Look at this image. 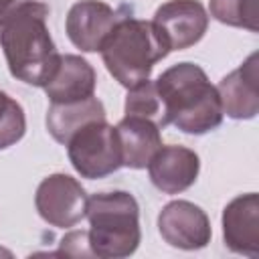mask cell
Listing matches in <instances>:
<instances>
[{"instance_id":"6da1fadb","label":"cell","mask_w":259,"mask_h":259,"mask_svg":"<svg viewBox=\"0 0 259 259\" xmlns=\"http://www.w3.org/2000/svg\"><path fill=\"white\" fill-rule=\"evenodd\" d=\"M49 6L38 0L16 2L0 16V49L14 79L45 87L61 53L47 26Z\"/></svg>"},{"instance_id":"7a4b0ae2","label":"cell","mask_w":259,"mask_h":259,"mask_svg":"<svg viewBox=\"0 0 259 259\" xmlns=\"http://www.w3.org/2000/svg\"><path fill=\"white\" fill-rule=\"evenodd\" d=\"M154 83L164 109V125L202 136L223 123L219 91L196 63H176L162 71Z\"/></svg>"},{"instance_id":"3957f363","label":"cell","mask_w":259,"mask_h":259,"mask_svg":"<svg viewBox=\"0 0 259 259\" xmlns=\"http://www.w3.org/2000/svg\"><path fill=\"white\" fill-rule=\"evenodd\" d=\"M99 53L107 73L119 85L130 89L150 79L154 65L166 59L170 49L158 34L152 20L119 16Z\"/></svg>"},{"instance_id":"277c9868","label":"cell","mask_w":259,"mask_h":259,"mask_svg":"<svg viewBox=\"0 0 259 259\" xmlns=\"http://www.w3.org/2000/svg\"><path fill=\"white\" fill-rule=\"evenodd\" d=\"M89 247L93 257L123 259L136 253L142 241L140 206L132 192L111 190L87 198Z\"/></svg>"},{"instance_id":"5b68a950","label":"cell","mask_w":259,"mask_h":259,"mask_svg":"<svg viewBox=\"0 0 259 259\" xmlns=\"http://www.w3.org/2000/svg\"><path fill=\"white\" fill-rule=\"evenodd\" d=\"M65 146L71 166L83 178H105L123 166L117 130L115 125L107 123V119L85 123L69 138Z\"/></svg>"},{"instance_id":"8992f818","label":"cell","mask_w":259,"mask_h":259,"mask_svg":"<svg viewBox=\"0 0 259 259\" xmlns=\"http://www.w3.org/2000/svg\"><path fill=\"white\" fill-rule=\"evenodd\" d=\"M87 194L81 182L69 174L57 172L40 180L34 206L38 217L57 229H71L87 212Z\"/></svg>"},{"instance_id":"52a82bcc","label":"cell","mask_w":259,"mask_h":259,"mask_svg":"<svg viewBox=\"0 0 259 259\" xmlns=\"http://www.w3.org/2000/svg\"><path fill=\"white\" fill-rule=\"evenodd\" d=\"M152 24L172 51L196 45L208 28V12L198 0H168L156 8Z\"/></svg>"},{"instance_id":"ba28073f","label":"cell","mask_w":259,"mask_h":259,"mask_svg":"<svg viewBox=\"0 0 259 259\" xmlns=\"http://www.w3.org/2000/svg\"><path fill=\"white\" fill-rule=\"evenodd\" d=\"M160 237L176 249L198 251L210 243L212 229L206 212L190 200H172L158 214Z\"/></svg>"},{"instance_id":"9c48e42d","label":"cell","mask_w":259,"mask_h":259,"mask_svg":"<svg viewBox=\"0 0 259 259\" xmlns=\"http://www.w3.org/2000/svg\"><path fill=\"white\" fill-rule=\"evenodd\" d=\"M119 20L117 12L101 0L75 2L65 18V30L69 40L83 53H97Z\"/></svg>"},{"instance_id":"30bf717a","label":"cell","mask_w":259,"mask_h":259,"mask_svg":"<svg viewBox=\"0 0 259 259\" xmlns=\"http://www.w3.org/2000/svg\"><path fill=\"white\" fill-rule=\"evenodd\" d=\"M223 113L231 119H253L259 113V55L251 53L217 85Z\"/></svg>"},{"instance_id":"8fae6325","label":"cell","mask_w":259,"mask_h":259,"mask_svg":"<svg viewBox=\"0 0 259 259\" xmlns=\"http://www.w3.org/2000/svg\"><path fill=\"white\" fill-rule=\"evenodd\" d=\"M223 239L229 251L259 257V196L247 192L235 196L223 208Z\"/></svg>"},{"instance_id":"7c38bea8","label":"cell","mask_w":259,"mask_h":259,"mask_svg":"<svg viewBox=\"0 0 259 259\" xmlns=\"http://www.w3.org/2000/svg\"><path fill=\"white\" fill-rule=\"evenodd\" d=\"M152 184L164 194H180L188 190L200 172V158L186 146H160L148 162Z\"/></svg>"},{"instance_id":"4fadbf2b","label":"cell","mask_w":259,"mask_h":259,"mask_svg":"<svg viewBox=\"0 0 259 259\" xmlns=\"http://www.w3.org/2000/svg\"><path fill=\"white\" fill-rule=\"evenodd\" d=\"M95 85L97 75L89 61L79 55H61L42 89L51 103H69L91 97L95 93Z\"/></svg>"},{"instance_id":"5bb4252c","label":"cell","mask_w":259,"mask_h":259,"mask_svg":"<svg viewBox=\"0 0 259 259\" xmlns=\"http://www.w3.org/2000/svg\"><path fill=\"white\" fill-rule=\"evenodd\" d=\"M117 138L121 146V164L132 170H142L148 166L152 156L162 146L160 125L146 117L125 115L117 125Z\"/></svg>"},{"instance_id":"9a60e30c","label":"cell","mask_w":259,"mask_h":259,"mask_svg":"<svg viewBox=\"0 0 259 259\" xmlns=\"http://www.w3.org/2000/svg\"><path fill=\"white\" fill-rule=\"evenodd\" d=\"M105 107L95 95L69 103H51L47 111V130L55 142L65 146L79 127L95 119H105Z\"/></svg>"},{"instance_id":"2e32d148","label":"cell","mask_w":259,"mask_h":259,"mask_svg":"<svg viewBox=\"0 0 259 259\" xmlns=\"http://www.w3.org/2000/svg\"><path fill=\"white\" fill-rule=\"evenodd\" d=\"M259 0H210V16L227 26L247 28L251 32L259 30Z\"/></svg>"},{"instance_id":"e0dca14e","label":"cell","mask_w":259,"mask_h":259,"mask_svg":"<svg viewBox=\"0 0 259 259\" xmlns=\"http://www.w3.org/2000/svg\"><path fill=\"white\" fill-rule=\"evenodd\" d=\"M125 115H136V117H146L152 119L154 123H158L160 127L164 125V109H162V101L158 97L156 91V83L146 79L134 87L127 89L125 95Z\"/></svg>"},{"instance_id":"ac0fdd59","label":"cell","mask_w":259,"mask_h":259,"mask_svg":"<svg viewBox=\"0 0 259 259\" xmlns=\"http://www.w3.org/2000/svg\"><path fill=\"white\" fill-rule=\"evenodd\" d=\"M26 134V117L22 105L0 89V150H6Z\"/></svg>"},{"instance_id":"d6986e66","label":"cell","mask_w":259,"mask_h":259,"mask_svg":"<svg viewBox=\"0 0 259 259\" xmlns=\"http://www.w3.org/2000/svg\"><path fill=\"white\" fill-rule=\"evenodd\" d=\"M59 255H69V257H93L91 247H89L87 231H69V233L61 239Z\"/></svg>"},{"instance_id":"ffe728a7","label":"cell","mask_w":259,"mask_h":259,"mask_svg":"<svg viewBox=\"0 0 259 259\" xmlns=\"http://www.w3.org/2000/svg\"><path fill=\"white\" fill-rule=\"evenodd\" d=\"M16 2H18V0H0V16H2L6 10H10Z\"/></svg>"},{"instance_id":"44dd1931","label":"cell","mask_w":259,"mask_h":259,"mask_svg":"<svg viewBox=\"0 0 259 259\" xmlns=\"http://www.w3.org/2000/svg\"><path fill=\"white\" fill-rule=\"evenodd\" d=\"M0 255H6V257H10L12 253H10V251H4V249H0Z\"/></svg>"}]
</instances>
